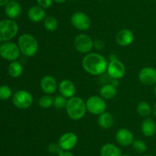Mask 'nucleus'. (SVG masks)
Listing matches in <instances>:
<instances>
[{
    "label": "nucleus",
    "mask_w": 156,
    "mask_h": 156,
    "mask_svg": "<svg viewBox=\"0 0 156 156\" xmlns=\"http://www.w3.org/2000/svg\"><path fill=\"white\" fill-rule=\"evenodd\" d=\"M82 65L84 70L89 74L100 76L107 71L108 62L100 54L88 53L82 59Z\"/></svg>",
    "instance_id": "nucleus-1"
},
{
    "label": "nucleus",
    "mask_w": 156,
    "mask_h": 156,
    "mask_svg": "<svg viewBox=\"0 0 156 156\" xmlns=\"http://www.w3.org/2000/svg\"><path fill=\"white\" fill-rule=\"evenodd\" d=\"M66 110L69 117L73 120H79L85 116L86 102L80 97L73 96L67 100Z\"/></svg>",
    "instance_id": "nucleus-2"
},
{
    "label": "nucleus",
    "mask_w": 156,
    "mask_h": 156,
    "mask_svg": "<svg viewBox=\"0 0 156 156\" xmlns=\"http://www.w3.org/2000/svg\"><path fill=\"white\" fill-rule=\"evenodd\" d=\"M18 45L20 51L26 57H33L37 52L39 44L34 36L30 34H23L18 38Z\"/></svg>",
    "instance_id": "nucleus-3"
},
{
    "label": "nucleus",
    "mask_w": 156,
    "mask_h": 156,
    "mask_svg": "<svg viewBox=\"0 0 156 156\" xmlns=\"http://www.w3.org/2000/svg\"><path fill=\"white\" fill-rule=\"evenodd\" d=\"M18 24L13 19H4L0 21V41H9L18 33Z\"/></svg>",
    "instance_id": "nucleus-4"
},
{
    "label": "nucleus",
    "mask_w": 156,
    "mask_h": 156,
    "mask_svg": "<svg viewBox=\"0 0 156 156\" xmlns=\"http://www.w3.org/2000/svg\"><path fill=\"white\" fill-rule=\"evenodd\" d=\"M12 102L15 106L19 110H27L33 104L34 98L28 91L21 90L15 92L12 96Z\"/></svg>",
    "instance_id": "nucleus-5"
},
{
    "label": "nucleus",
    "mask_w": 156,
    "mask_h": 156,
    "mask_svg": "<svg viewBox=\"0 0 156 156\" xmlns=\"http://www.w3.org/2000/svg\"><path fill=\"white\" fill-rule=\"evenodd\" d=\"M20 51L18 44L11 41H6L3 43L0 47V56L6 61L10 62L15 61L19 58Z\"/></svg>",
    "instance_id": "nucleus-6"
},
{
    "label": "nucleus",
    "mask_w": 156,
    "mask_h": 156,
    "mask_svg": "<svg viewBox=\"0 0 156 156\" xmlns=\"http://www.w3.org/2000/svg\"><path fill=\"white\" fill-rule=\"evenodd\" d=\"M87 111L93 115H101L106 111L107 103L101 96H91L87 99Z\"/></svg>",
    "instance_id": "nucleus-7"
},
{
    "label": "nucleus",
    "mask_w": 156,
    "mask_h": 156,
    "mask_svg": "<svg viewBox=\"0 0 156 156\" xmlns=\"http://www.w3.org/2000/svg\"><path fill=\"white\" fill-rule=\"evenodd\" d=\"M74 45L76 50L82 54H88L94 47V41L85 34H80L75 38Z\"/></svg>",
    "instance_id": "nucleus-8"
},
{
    "label": "nucleus",
    "mask_w": 156,
    "mask_h": 156,
    "mask_svg": "<svg viewBox=\"0 0 156 156\" xmlns=\"http://www.w3.org/2000/svg\"><path fill=\"white\" fill-rule=\"evenodd\" d=\"M70 21L73 27L79 31H87L91 27V19L88 15L82 12H75Z\"/></svg>",
    "instance_id": "nucleus-9"
},
{
    "label": "nucleus",
    "mask_w": 156,
    "mask_h": 156,
    "mask_svg": "<svg viewBox=\"0 0 156 156\" xmlns=\"http://www.w3.org/2000/svg\"><path fill=\"white\" fill-rule=\"evenodd\" d=\"M108 76L112 79L120 80L124 76L126 73V67L124 64L119 59L110 61L107 69Z\"/></svg>",
    "instance_id": "nucleus-10"
},
{
    "label": "nucleus",
    "mask_w": 156,
    "mask_h": 156,
    "mask_svg": "<svg viewBox=\"0 0 156 156\" xmlns=\"http://www.w3.org/2000/svg\"><path fill=\"white\" fill-rule=\"evenodd\" d=\"M78 136L72 132L63 133L58 140V145L64 151H70L76 146L78 143Z\"/></svg>",
    "instance_id": "nucleus-11"
},
{
    "label": "nucleus",
    "mask_w": 156,
    "mask_h": 156,
    "mask_svg": "<svg viewBox=\"0 0 156 156\" xmlns=\"http://www.w3.org/2000/svg\"><path fill=\"white\" fill-rule=\"evenodd\" d=\"M140 83L146 86H153L156 84V69L151 67H143L138 75Z\"/></svg>",
    "instance_id": "nucleus-12"
},
{
    "label": "nucleus",
    "mask_w": 156,
    "mask_h": 156,
    "mask_svg": "<svg viewBox=\"0 0 156 156\" xmlns=\"http://www.w3.org/2000/svg\"><path fill=\"white\" fill-rule=\"evenodd\" d=\"M40 85H41V90L44 93L52 95L56 93L59 84H57L56 79L53 76L47 75L41 79Z\"/></svg>",
    "instance_id": "nucleus-13"
},
{
    "label": "nucleus",
    "mask_w": 156,
    "mask_h": 156,
    "mask_svg": "<svg viewBox=\"0 0 156 156\" xmlns=\"http://www.w3.org/2000/svg\"><path fill=\"white\" fill-rule=\"evenodd\" d=\"M116 140L121 146L127 147L132 145L134 141V136L130 130L122 128L118 129L116 133Z\"/></svg>",
    "instance_id": "nucleus-14"
},
{
    "label": "nucleus",
    "mask_w": 156,
    "mask_h": 156,
    "mask_svg": "<svg viewBox=\"0 0 156 156\" xmlns=\"http://www.w3.org/2000/svg\"><path fill=\"white\" fill-rule=\"evenodd\" d=\"M134 34L131 30L127 28H123L119 31L115 36L116 42L120 46L126 47L133 42Z\"/></svg>",
    "instance_id": "nucleus-15"
},
{
    "label": "nucleus",
    "mask_w": 156,
    "mask_h": 156,
    "mask_svg": "<svg viewBox=\"0 0 156 156\" xmlns=\"http://www.w3.org/2000/svg\"><path fill=\"white\" fill-rule=\"evenodd\" d=\"M58 90L62 96L69 99L73 97L76 93V86L70 80H62L58 85Z\"/></svg>",
    "instance_id": "nucleus-16"
},
{
    "label": "nucleus",
    "mask_w": 156,
    "mask_h": 156,
    "mask_svg": "<svg viewBox=\"0 0 156 156\" xmlns=\"http://www.w3.org/2000/svg\"><path fill=\"white\" fill-rule=\"evenodd\" d=\"M27 17L32 22L37 23L45 19L47 16H46V12L44 11V9L39 6H34L28 9Z\"/></svg>",
    "instance_id": "nucleus-17"
},
{
    "label": "nucleus",
    "mask_w": 156,
    "mask_h": 156,
    "mask_svg": "<svg viewBox=\"0 0 156 156\" xmlns=\"http://www.w3.org/2000/svg\"><path fill=\"white\" fill-rule=\"evenodd\" d=\"M5 12L10 19H15L21 15V6L16 0H12L5 6Z\"/></svg>",
    "instance_id": "nucleus-18"
},
{
    "label": "nucleus",
    "mask_w": 156,
    "mask_h": 156,
    "mask_svg": "<svg viewBox=\"0 0 156 156\" xmlns=\"http://www.w3.org/2000/svg\"><path fill=\"white\" fill-rule=\"evenodd\" d=\"M141 129L145 136L152 137L156 133V122L151 118H147L142 122Z\"/></svg>",
    "instance_id": "nucleus-19"
},
{
    "label": "nucleus",
    "mask_w": 156,
    "mask_h": 156,
    "mask_svg": "<svg viewBox=\"0 0 156 156\" xmlns=\"http://www.w3.org/2000/svg\"><path fill=\"white\" fill-rule=\"evenodd\" d=\"M100 156H122V152L114 144L107 143L101 148Z\"/></svg>",
    "instance_id": "nucleus-20"
},
{
    "label": "nucleus",
    "mask_w": 156,
    "mask_h": 156,
    "mask_svg": "<svg viewBox=\"0 0 156 156\" xmlns=\"http://www.w3.org/2000/svg\"><path fill=\"white\" fill-rule=\"evenodd\" d=\"M114 119L113 115L108 112H105L98 116V125L101 128L108 129L114 125Z\"/></svg>",
    "instance_id": "nucleus-21"
},
{
    "label": "nucleus",
    "mask_w": 156,
    "mask_h": 156,
    "mask_svg": "<svg viewBox=\"0 0 156 156\" xmlns=\"http://www.w3.org/2000/svg\"><path fill=\"white\" fill-rule=\"evenodd\" d=\"M100 96L105 99H114L117 96V87L111 84H105L100 89Z\"/></svg>",
    "instance_id": "nucleus-22"
},
{
    "label": "nucleus",
    "mask_w": 156,
    "mask_h": 156,
    "mask_svg": "<svg viewBox=\"0 0 156 156\" xmlns=\"http://www.w3.org/2000/svg\"><path fill=\"white\" fill-rule=\"evenodd\" d=\"M8 72L10 76L13 78H18L23 73V67L18 61H12L8 67Z\"/></svg>",
    "instance_id": "nucleus-23"
},
{
    "label": "nucleus",
    "mask_w": 156,
    "mask_h": 156,
    "mask_svg": "<svg viewBox=\"0 0 156 156\" xmlns=\"http://www.w3.org/2000/svg\"><path fill=\"white\" fill-rule=\"evenodd\" d=\"M138 114L142 117H149L152 113V107L149 102L146 101H141L138 103L136 107Z\"/></svg>",
    "instance_id": "nucleus-24"
},
{
    "label": "nucleus",
    "mask_w": 156,
    "mask_h": 156,
    "mask_svg": "<svg viewBox=\"0 0 156 156\" xmlns=\"http://www.w3.org/2000/svg\"><path fill=\"white\" fill-rule=\"evenodd\" d=\"M44 28L49 32H54L58 28L59 22L55 17L50 15L45 18L44 21Z\"/></svg>",
    "instance_id": "nucleus-25"
},
{
    "label": "nucleus",
    "mask_w": 156,
    "mask_h": 156,
    "mask_svg": "<svg viewBox=\"0 0 156 156\" xmlns=\"http://www.w3.org/2000/svg\"><path fill=\"white\" fill-rule=\"evenodd\" d=\"M53 100H54V98L51 95L45 94L40 98L38 104L41 108L48 109L53 106Z\"/></svg>",
    "instance_id": "nucleus-26"
},
{
    "label": "nucleus",
    "mask_w": 156,
    "mask_h": 156,
    "mask_svg": "<svg viewBox=\"0 0 156 156\" xmlns=\"http://www.w3.org/2000/svg\"><path fill=\"white\" fill-rule=\"evenodd\" d=\"M132 148L136 153H144L147 150V145L142 139H136L132 144Z\"/></svg>",
    "instance_id": "nucleus-27"
},
{
    "label": "nucleus",
    "mask_w": 156,
    "mask_h": 156,
    "mask_svg": "<svg viewBox=\"0 0 156 156\" xmlns=\"http://www.w3.org/2000/svg\"><path fill=\"white\" fill-rule=\"evenodd\" d=\"M67 100L68 99L65 97V96H62V95H57L56 97L54 98L53 100V106L55 109L56 110H62V109L66 108L67 103Z\"/></svg>",
    "instance_id": "nucleus-28"
},
{
    "label": "nucleus",
    "mask_w": 156,
    "mask_h": 156,
    "mask_svg": "<svg viewBox=\"0 0 156 156\" xmlns=\"http://www.w3.org/2000/svg\"><path fill=\"white\" fill-rule=\"evenodd\" d=\"M12 89L7 85L0 86V99L2 100H7L12 97Z\"/></svg>",
    "instance_id": "nucleus-29"
},
{
    "label": "nucleus",
    "mask_w": 156,
    "mask_h": 156,
    "mask_svg": "<svg viewBox=\"0 0 156 156\" xmlns=\"http://www.w3.org/2000/svg\"><path fill=\"white\" fill-rule=\"evenodd\" d=\"M38 6L43 9H49L52 6L53 0H37Z\"/></svg>",
    "instance_id": "nucleus-30"
},
{
    "label": "nucleus",
    "mask_w": 156,
    "mask_h": 156,
    "mask_svg": "<svg viewBox=\"0 0 156 156\" xmlns=\"http://www.w3.org/2000/svg\"><path fill=\"white\" fill-rule=\"evenodd\" d=\"M105 41L101 39H98L94 41V47L96 50H102L105 48Z\"/></svg>",
    "instance_id": "nucleus-31"
},
{
    "label": "nucleus",
    "mask_w": 156,
    "mask_h": 156,
    "mask_svg": "<svg viewBox=\"0 0 156 156\" xmlns=\"http://www.w3.org/2000/svg\"><path fill=\"white\" fill-rule=\"evenodd\" d=\"M59 149H60V147L59 146L58 143H51L48 146L49 151L51 153H56V154H57Z\"/></svg>",
    "instance_id": "nucleus-32"
},
{
    "label": "nucleus",
    "mask_w": 156,
    "mask_h": 156,
    "mask_svg": "<svg viewBox=\"0 0 156 156\" xmlns=\"http://www.w3.org/2000/svg\"><path fill=\"white\" fill-rule=\"evenodd\" d=\"M58 156H74L73 153L70 152L69 151H64L62 149H59V151L57 152Z\"/></svg>",
    "instance_id": "nucleus-33"
},
{
    "label": "nucleus",
    "mask_w": 156,
    "mask_h": 156,
    "mask_svg": "<svg viewBox=\"0 0 156 156\" xmlns=\"http://www.w3.org/2000/svg\"><path fill=\"white\" fill-rule=\"evenodd\" d=\"M111 84H112L113 86H114L115 87H117L119 86V80H117V79H112L111 78V83H110Z\"/></svg>",
    "instance_id": "nucleus-34"
},
{
    "label": "nucleus",
    "mask_w": 156,
    "mask_h": 156,
    "mask_svg": "<svg viewBox=\"0 0 156 156\" xmlns=\"http://www.w3.org/2000/svg\"><path fill=\"white\" fill-rule=\"evenodd\" d=\"M11 0H0V7L2 6H5Z\"/></svg>",
    "instance_id": "nucleus-35"
},
{
    "label": "nucleus",
    "mask_w": 156,
    "mask_h": 156,
    "mask_svg": "<svg viewBox=\"0 0 156 156\" xmlns=\"http://www.w3.org/2000/svg\"><path fill=\"white\" fill-rule=\"evenodd\" d=\"M109 59H110V61H114V60L118 59V58H117V56L115 54H112L110 55Z\"/></svg>",
    "instance_id": "nucleus-36"
},
{
    "label": "nucleus",
    "mask_w": 156,
    "mask_h": 156,
    "mask_svg": "<svg viewBox=\"0 0 156 156\" xmlns=\"http://www.w3.org/2000/svg\"><path fill=\"white\" fill-rule=\"evenodd\" d=\"M152 113H153L154 116L156 118V102L155 105L153 106V107H152Z\"/></svg>",
    "instance_id": "nucleus-37"
},
{
    "label": "nucleus",
    "mask_w": 156,
    "mask_h": 156,
    "mask_svg": "<svg viewBox=\"0 0 156 156\" xmlns=\"http://www.w3.org/2000/svg\"><path fill=\"white\" fill-rule=\"evenodd\" d=\"M53 1L56 2H57V3H63V2H65L66 0H53Z\"/></svg>",
    "instance_id": "nucleus-38"
},
{
    "label": "nucleus",
    "mask_w": 156,
    "mask_h": 156,
    "mask_svg": "<svg viewBox=\"0 0 156 156\" xmlns=\"http://www.w3.org/2000/svg\"><path fill=\"white\" fill-rule=\"evenodd\" d=\"M154 94H155L156 96V84L155 85V87H154Z\"/></svg>",
    "instance_id": "nucleus-39"
},
{
    "label": "nucleus",
    "mask_w": 156,
    "mask_h": 156,
    "mask_svg": "<svg viewBox=\"0 0 156 156\" xmlns=\"http://www.w3.org/2000/svg\"><path fill=\"white\" fill-rule=\"evenodd\" d=\"M122 156H131L130 154H122Z\"/></svg>",
    "instance_id": "nucleus-40"
},
{
    "label": "nucleus",
    "mask_w": 156,
    "mask_h": 156,
    "mask_svg": "<svg viewBox=\"0 0 156 156\" xmlns=\"http://www.w3.org/2000/svg\"><path fill=\"white\" fill-rule=\"evenodd\" d=\"M143 156H152V155H150V154H145V155Z\"/></svg>",
    "instance_id": "nucleus-41"
},
{
    "label": "nucleus",
    "mask_w": 156,
    "mask_h": 156,
    "mask_svg": "<svg viewBox=\"0 0 156 156\" xmlns=\"http://www.w3.org/2000/svg\"><path fill=\"white\" fill-rule=\"evenodd\" d=\"M16 1H21V0H16Z\"/></svg>",
    "instance_id": "nucleus-42"
},
{
    "label": "nucleus",
    "mask_w": 156,
    "mask_h": 156,
    "mask_svg": "<svg viewBox=\"0 0 156 156\" xmlns=\"http://www.w3.org/2000/svg\"><path fill=\"white\" fill-rule=\"evenodd\" d=\"M1 45H2V44H0V47H1Z\"/></svg>",
    "instance_id": "nucleus-43"
},
{
    "label": "nucleus",
    "mask_w": 156,
    "mask_h": 156,
    "mask_svg": "<svg viewBox=\"0 0 156 156\" xmlns=\"http://www.w3.org/2000/svg\"><path fill=\"white\" fill-rule=\"evenodd\" d=\"M73 1H76V0H73Z\"/></svg>",
    "instance_id": "nucleus-44"
},
{
    "label": "nucleus",
    "mask_w": 156,
    "mask_h": 156,
    "mask_svg": "<svg viewBox=\"0 0 156 156\" xmlns=\"http://www.w3.org/2000/svg\"><path fill=\"white\" fill-rule=\"evenodd\" d=\"M155 2H156V0H155Z\"/></svg>",
    "instance_id": "nucleus-45"
}]
</instances>
